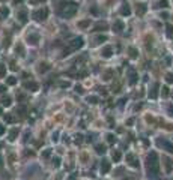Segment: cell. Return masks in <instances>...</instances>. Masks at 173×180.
Segmentation results:
<instances>
[{
  "mask_svg": "<svg viewBox=\"0 0 173 180\" xmlns=\"http://www.w3.org/2000/svg\"><path fill=\"white\" fill-rule=\"evenodd\" d=\"M107 140H108V143H114V141H116V138L113 137L112 134H110V135H107Z\"/></svg>",
  "mask_w": 173,
  "mask_h": 180,
  "instance_id": "d6a6232c",
  "label": "cell"
},
{
  "mask_svg": "<svg viewBox=\"0 0 173 180\" xmlns=\"http://www.w3.org/2000/svg\"><path fill=\"white\" fill-rule=\"evenodd\" d=\"M5 89H6V86H0V93H2V92H5Z\"/></svg>",
  "mask_w": 173,
  "mask_h": 180,
  "instance_id": "60d3db41",
  "label": "cell"
},
{
  "mask_svg": "<svg viewBox=\"0 0 173 180\" xmlns=\"http://www.w3.org/2000/svg\"><path fill=\"white\" fill-rule=\"evenodd\" d=\"M130 56H131V57H137V51H136V48H130Z\"/></svg>",
  "mask_w": 173,
  "mask_h": 180,
  "instance_id": "f1b7e54d",
  "label": "cell"
},
{
  "mask_svg": "<svg viewBox=\"0 0 173 180\" xmlns=\"http://www.w3.org/2000/svg\"><path fill=\"white\" fill-rule=\"evenodd\" d=\"M50 153H51L50 150H45V152L42 153V156H44V158H48V156H50Z\"/></svg>",
  "mask_w": 173,
  "mask_h": 180,
  "instance_id": "8d00e7d4",
  "label": "cell"
},
{
  "mask_svg": "<svg viewBox=\"0 0 173 180\" xmlns=\"http://www.w3.org/2000/svg\"><path fill=\"white\" fill-rule=\"evenodd\" d=\"M5 119L8 120V122H14V117H12V116H6Z\"/></svg>",
  "mask_w": 173,
  "mask_h": 180,
  "instance_id": "f35d334b",
  "label": "cell"
},
{
  "mask_svg": "<svg viewBox=\"0 0 173 180\" xmlns=\"http://www.w3.org/2000/svg\"><path fill=\"white\" fill-rule=\"evenodd\" d=\"M158 87H160V84H158V83H155V84H154V86H152V90H151V92H149V96H151V98H154V99H155L156 98V89H158Z\"/></svg>",
  "mask_w": 173,
  "mask_h": 180,
  "instance_id": "8fae6325",
  "label": "cell"
},
{
  "mask_svg": "<svg viewBox=\"0 0 173 180\" xmlns=\"http://www.w3.org/2000/svg\"><path fill=\"white\" fill-rule=\"evenodd\" d=\"M127 159L130 161V165H131V167H134V168H137V167H138V161H136V159H134V156H132L131 153L127 155Z\"/></svg>",
  "mask_w": 173,
  "mask_h": 180,
  "instance_id": "30bf717a",
  "label": "cell"
},
{
  "mask_svg": "<svg viewBox=\"0 0 173 180\" xmlns=\"http://www.w3.org/2000/svg\"><path fill=\"white\" fill-rule=\"evenodd\" d=\"M113 161H114V162H119V161H121V152H119V150H114V152H113Z\"/></svg>",
  "mask_w": 173,
  "mask_h": 180,
  "instance_id": "5bb4252c",
  "label": "cell"
},
{
  "mask_svg": "<svg viewBox=\"0 0 173 180\" xmlns=\"http://www.w3.org/2000/svg\"><path fill=\"white\" fill-rule=\"evenodd\" d=\"M163 165H164L166 173H172L173 170V161L169 156H163Z\"/></svg>",
  "mask_w": 173,
  "mask_h": 180,
  "instance_id": "3957f363",
  "label": "cell"
},
{
  "mask_svg": "<svg viewBox=\"0 0 173 180\" xmlns=\"http://www.w3.org/2000/svg\"><path fill=\"white\" fill-rule=\"evenodd\" d=\"M39 72H45V71H48V69H50V66H48V63H45V62H44V63H39Z\"/></svg>",
  "mask_w": 173,
  "mask_h": 180,
  "instance_id": "d6986e66",
  "label": "cell"
},
{
  "mask_svg": "<svg viewBox=\"0 0 173 180\" xmlns=\"http://www.w3.org/2000/svg\"><path fill=\"white\" fill-rule=\"evenodd\" d=\"M38 83H35V81H27V83H24V89H27V90H30V92H36L38 90Z\"/></svg>",
  "mask_w": 173,
  "mask_h": 180,
  "instance_id": "5b68a950",
  "label": "cell"
},
{
  "mask_svg": "<svg viewBox=\"0 0 173 180\" xmlns=\"http://www.w3.org/2000/svg\"><path fill=\"white\" fill-rule=\"evenodd\" d=\"M0 15H2V17H8L9 9L6 8V6H0Z\"/></svg>",
  "mask_w": 173,
  "mask_h": 180,
  "instance_id": "ffe728a7",
  "label": "cell"
},
{
  "mask_svg": "<svg viewBox=\"0 0 173 180\" xmlns=\"http://www.w3.org/2000/svg\"><path fill=\"white\" fill-rule=\"evenodd\" d=\"M96 152L99 155H104L105 153V146H104V144H98V146H96Z\"/></svg>",
  "mask_w": 173,
  "mask_h": 180,
  "instance_id": "603a6c76",
  "label": "cell"
},
{
  "mask_svg": "<svg viewBox=\"0 0 173 180\" xmlns=\"http://www.w3.org/2000/svg\"><path fill=\"white\" fill-rule=\"evenodd\" d=\"M145 12H146V5H143V3L137 5V14L138 15H143Z\"/></svg>",
  "mask_w": 173,
  "mask_h": 180,
  "instance_id": "4fadbf2b",
  "label": "cell"
},
{
  "mask_svg": "<svg viewBox=\"0 0 173 180\" xmlns=\"http://www.w3.org/2000/svg\"><path fill=\"white\" fill-rule=\"evenodd\" d=\"M17 83V80H15V77H9L8 80H6V84H9V86H14Z\"/></svg>",
  "mask_w": 173,
  "mask_h": 180,
  "instance_id": "484cf974",
  "label": "cell"
},
{
  "mask_svg": "<svg viewBox=\"0 0 173 180\" xmlns=\"http://www.w3.org/2000/svg\"><path fill=\"white\" fill-rule=\"evenodd\" d=\"M110 171V162L108 161H103V164H101V173L103 174H105V173Z\"/></svg>",
  "mask_w": 173,
  "mask_h": 180,
  "instance_id": "9c48e42d",
  "label": "cell"
},
{
  "mask_svg": "<svg viewBox=\"0 0 173 180\" xmlns=\"http://www.w3.org/2000/svg\"><path fill=\"white\" fill-rule=\"evenodd\" d=\"M27 41H29V44H32V45H36V44L39 42V36L38 35H29L27 36Z\"/></svg>",
  "mask_w": 173,
  "mask_h": 180,
  "instance_id": "52a82bcc",
  "label": "cell"
},
{
  "mask_svg": "<svg viewBox=\"0 0 173 180\" xmlns=\"http://www.w3.org/2000/svg\"><path fill=\"white\" fill-rule=\"evenodd\" d=\"M113 30H114V32H121V30H123V23H122L121 20L114 21V24H113Z\"/></svg>",
  "mask_w": 173,
  "mask_h": 180,
  "instance_id": "ba28073f",
  "label": "cell"
},
{
  "mask_svg": "<svg viewBox=\"0 0 173 180\" xmlns=\"http://www.w3.org/2000/svg\"><path fill=\"white\" fill-rule=\"evenodd\" d=\"M160 144H161V146H164L169 152H173V146L170 144V143H167V141H160Z\"/></svg>",
  "mask_w": 173,
  "mask_h": 180,
  "instance_id": "7402d4cb",
  "label": "cell"
},
{
  "mask_svg": "<svg viewBox=\"0 0 173 180\" xmlns=\"http://www.w3.org/2000/svg\"><path fill=\"white\" fill-rule=\"evenodd\" d=\"M11 69H14V71L17 69V66H15V63H14V62H11Z\"/></svg>",
  "mask_w": 173,
  "mask_h": 180,
  "instance_id": "ab89813d",
  "label": "cell"
},
{
  "mask_svg": "<svg viewBox=\"0 0 173 180\" xmlns=\"http://www.w3.org/2000/svg\"><path fill=\"white\" fill-rule=\"evenodd\" d=\"M136 81H137V75H136L134 71H131L130 72V84H136Z\"/></svg>",
  "mask_w": 173,
  "mask_h": 180,
  "instance_id": "e0dca14e",
  "label": "cell"
},
{
  "mask_svg": "<svg viewBox=\"0 0 173 180\" xmlns=\"http://www.w3.org/2000/svg\"><path fill=\"white\" fill-rule=\"evenodd\" d=\"M5 75H6V66L0 63V78H3Z\"/></svg>",
  "mask_w": 173,
  "mask_h": 180,
  "instance_id": "d4e9b609",
  "label": "cell"
},
{
  "mask_svg": "<svg viewBox=\"0 0 173 180\" xmlns=\"http://www.w3.org/2000/svg\"><path fill=\"white\" fill-rule=\"evenodd\" d=\"M161 93H163V96H164V98H167V96H169V89H167V87H163Z\"/></svg>",
  "mask_w": 173,
  "mask_h": 180,
  "instance_id": "4dcf8cb0",
  "label": "cell"
},
{
  "mask_svg": "<svg viewBox=\"0 0 173 180\" xmlns=\"http://www.w3.org/2000/svg\"><path fill=\"white\" fill-rule=\"evenodd\" d=\"M147 170H149L151 174L158 173V155L155 152H152L147 156Z\"/></svg>",
  "mask_w": 173,
  "mask_h": 180,
  "instance_id": "6da1fadb",
  "label": "cell"
},
{
  "mask_svg": "<svg viewBox=\"0 0 173 180\" xmlns=\"http://www.w3.org/2000/svg\"><path fill=\"white\" fill-rule=\"evenodd\" d=\"M0 114H2V108H0Z\"/></svg>",
  "mask_w": 173,
  "mask_h": 180,
  "instance_id": "f6af8a7d",
  "label": "cell"
},
{
  "mask_svg": "<svg viewBox=\"0 0 173 180\" xmlns=\"http://www.w3.org/2000/svg\"><path fill=\"white\" fill-rule=\"evenodd\" d=\"M87 26H90V20H84V21H80L78 23V27H87Z\"/></svg>",
  "mask_w": 173,
  "mask_h": 180,
  "instance_id": "cb8c5ba5",
  "label": "cell"
},
{
  "mask_svg": "<svg viewBox=\"0 0 173 180\" xmlns=\"http://www.w3.org/2000/svg\"><path fill=\"white\" fill-rule=\"evenodd\" d=\"M53 165H54V167H59V165H60V159H59V158H54V159H53Z\"/></svg>",
  "mask_w": 173,
  "mask_h": 180,
  "instance_id": "f546056e",
  "label": "cell"
},
{
  "mask_svg": "<svg viewBox=\"0 0 173 180\" xmlns=\"http://www.w3.org/2000/svg\"><path fill=\"white\" fill-rule=\"evenodd\" d=\"M80 47H83V39L81 38H75L71 42V50H75V48H80Z\"/></svg>",
  "mask_w": 173,
  "mask_h": 180,
  "instance_id": "8992f818",
  "label": "cell"
},
{
  "mask_svg": "<svg viewBox=\"0 0 173 180\" xmlns=\"http://www.w3.org/2000/svg\"><path fill=\"white\" fill-rule=\"evenodd\" d=\"M32 17H33L35 20H38V21H44V20H47V17H48V9L47 8L36 9V11L32 12Z\"/></svg>",
  "mask_w": 173,
  "mask_h": 180,
  "instance_id": "7a4b0ae2",
  "label": "cell"
},
{
  "mask_svg": "<svg viewBox=\"0 0 173 180\" xmlns=\"http://www.w3.org/2000/svg\"><path fill=\"white\" fill-rule=\"evenodd\" d=\"M170 113H172V116H173V107H170Z\"/></svg>",
  "mask_w": 173,
  "mask_h": 180,
  "instance_id": "ee69618b",
  "label": "cell"
},
{
  "mask_svg": "<svg viewBox=\"0 0 173 180\" xmlns=\"http://www.w3.org/2000/svg\"><path fill=\"white\" fill-rule=\"evenodd\" d=\"M107 29V23H98L95 26V30H98V32H101V30H105Z\"/></svg>",
  "mask_w": 173,
  "mask_h": 180,
  "instance_id": "44dd1931",
  "label": "cell"
},
{
  "mask_svg": "<svg viewBox=\"0 0 173 180\" xmlns=\"http://www.w3.org/2000/svg\"><path fill=\"white\" fill-rule=\"evenodd\" d=\"M5 134V128H3V125L0 123V135H3Z\"/></svg>",
  "mask_w": 173,
  "mask_h": 180,
  "instance_id": "74e56055",
  "label": "cell"
},
{
  "mask_svg": "<svg viewBox=\"0 0 173 180\" xmlns=\"http://www.w3.org/2000/svg\"><path fill=\"white\" fill-rule=\"evenodd\" d=\"M95 41H96L95 44H101V42H104V41H107V38H105V36H96Z\"/></svg>",
  "mask_w": 173,
  "mask_h": 180,
  "instance_id": "83f0119b",
  "label": "cell"
},
{
  "mask_svg": "<svg viewBox=\"0 0 173 180\" xmlns=\"http://www.w3.org/2000/svg\"><path fill=\"white\" fill-rule=\"evenodd\" d=\"M23 0H14V5H18V3H21Z\"/></svg>",
  "mask_w": 173,
  "mask_h": 180,
  "instance_id": "b9f144b4",
  "label": "cell"
},
{
  "mask_svg": "<svg viewBox=\"0 0 173 180\" xmlns=\"http://www.w3.org/2000/svg\"><path fill=\"white\" fill-rule=\"evenodd\" d=\"M0 102H2V105H5V107H9V105H11V98H9V96H3Z\"/></svg>",
  "mask_w": 173,
  "mask_h": 180,
  "instance_id": "ac0fdd59",
  "label": "cell"
},
{
  "mask_svg": "<svg viewBox=\"0 0 173 180\" xmlns=\"http://www.w3.org/2000/svg\"><path fill=\"white\" fill-rule=\"evenodd\" d=\"M121 14H122V15H130V14H131L130 6H128V5H123V8L121 9Z\"/></svg>",
  "mask_w": 173,
  "mask_h": 180,
  "instance_id": "9a60e30c",
  "label": "cell"
},
{
  "mask_svg": "<svg viewBox=\"0 0 173 180\" xmlns=\"http://www.w3.org/2000/svg\"><path fill=\"white\" fill-rule=\"evenodd\" d=\"M41 2H45V0H30L32 5H38V3H41Z\"/></svg>",
  "mask_w": 173,
  "mask_h": 180,
  "instance_id": "e575fe53",
  "label": "cell"
},
{
  "mask_svg": "<svg viewBox=\"0 0 173 180\" xmlns=\"http://www.w3.org/2000/svg\"><path fill=\"white\" fill-rule=\"evenodd\" d=\"M89 102H90V104H96V102H98V98H96V96H90V98H89Z\"/></svg>",
  "mask_w": 173,
  "mask_h": 180,
  "instance_id": "1f68e13d",
  "label": "cell"
},
{
  "mask_svg": "<svg viewBox=\"0 0 173 180\" xmlns=\"http://www.w3.org/2000/svg\"><path fill=\"white\" fill-rule=\"evenodd\" d=\"M17 135H18V129L14 128L12 131H11V134H9V140H11V141H14V140L17 138Z\"/></svg>",
  "mask_w": 173,
  "mask_h": 180,
  "instance_id": "2e32d148",
  "label": "cell"
},
{
  "mask_svg": "<svg viewBox=\"0 0 173 180\" xmlns=\"http://www.w3.org/2000/svg\"><path fill=\"white\" fill-rule=\"evenodd\" d=\"M17 18L20 20V23H26V21H27V11H26V9H24V8L18 9Z\"/></svg>",
  "mask_w": 173,
  "mask_h": 180,
  "instance_id": "277c9868",
  "label": "cell"
},
{
  "mask_svg": "<svg viewBox=\"0 0 173 180\" xmlns=\"http://www.w3.org/2000/svg\"><path fill=\"white\" fill-rule=\"evenodd\" d=\"M166 78H167V81H169V83H173V75H172V74H167Z\"/></svg>",
  "mask_w": 173,
  "mask_h": 180,
  "instance_id": "836d02e7",
  "label": "cell"
},
{
  "mask_svg": "<svg viewBox=\"0 0 173 180\" xmlns=\"http://www.w3.org/2000/svg\"><path fill=\"white\" fill-rule=\"evenodd\" d=\"M101 54H103L105 59H107V57H110V56H112V47H105L103 51H101Z\"/></svg>",
  "mask_w": 173,
  "mask_h": 180,
  "instance_id": "7c38bea8",
  "label": "cell"
},
{
  "mask_svg": "<svg viewBox=\"0 0 173 180\" xmlns=\"http://www.w3.org/2000/svg\"><path fill=\"white\" fill-rule=\"evenodd\" d=\"M2 161H3V159H2V156H0V168L3 167V162H2Z\"/></svg>",
  "mask_w": 173,
  "mask_h": 180,
  "instance_id": "7bdbcfd3",
  "label": "cell"
},
{
  "mask_svg": "<svg viewBox=\"0 0 173 180\" xmlns=\"http://www.w3.org/2000/svg\"><path fill=\"white\" fill-rule=\"evenodd\" d=\"M158 5H160V8H167V6H169V2H167V0H160Z\"/></svg>",
  "mask_w": 173,
  "mask_h": 180,
  "instance_id": "4316f807",
  "label": "cell"
},
{
  "mask_svg": "<svg viewBox=\"0 0 173 180\" xmlns=\"http://www.w3.org/2000/svg\"><path fill=\"white\" fill-rule=\"evenodd\" d=\"M81 141H83V137H81V135H77V137H75V143H81Z\"/></svg>",
  "mask_w": 173,
  "mask_h": 180,
  "instance_id": "d590c367",
  "label": "cell"
}]
</instances>
